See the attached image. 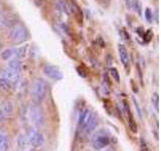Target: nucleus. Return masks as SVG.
Instances as JSON below:
<instances>
[{
	"mask_svg": "<svg viewBox=\"0 0 161 151\" xmlns=\"http://www.w3.org/2000/svg\"><path fill=\"white\" fill-rule=\"evenodd\" d=\"M21 62L20 59H11L10 62L8 63L7 67L5 68L0 77H3L5 79L9 80L14 86V84H16L18 81L20 80V74H21Z\"/></svg>",
	"mask_w": 161,
	"mask_h": 151,
	"instance_id": "obj_1",
	"label": "nucleus"
},
{
	"mask_svg": "<svg viewBox=\"0 0 161 151\" xmlns=\"http://www.w3.org/2000/svg\"><path fill=\"white\" fill-rule=\"evenodd\" d=\"M47 89L48 86L47 81L38 78L34 81L33 86H32V95H33V99L35 101V103H42V101L45 99L47 95Z\"/></svg>",
	"mask_w": 161,
	"mask_h": 151,
	"instance_id": "obj_2",
	"label": "nucleus"
},
{
	"mask_svg": "<svg viewBox=\"0 0 161 151\" xmlns=\"http://www.w3.org/2000/svg\"><path fill=\"white\" fill-rule=\"evenodd\" d=\"M10 37L14 43H22L29 37L28 30L23 24L16 23L10 29Z\"/></svg>",
	"mask_w": 161,
	"mask_h": 151,
	"instance_id": "obj_3",
	"label": "nucleus"
},
{
	"mask_svg": "<svg viewBox=\"0 0 161 151\" xmlns=\"http://www.w3.org/2000/svg\"><path fill=\"white\" fill-rule=\"evenodd\" d=\"M29 117L31 119V121L33 122V124L37 127H42L44 125V121H45V117H44V113L42 109V107L39 106V104L34 103L31 104L29 107Z\"/></svg>",
	"mask_w": 161,
	"mask_h": 151,
	"instance_id": "obj_4",
	"label": "nucleus"
},
{
	"mask_svg": "<svg viewBox=\"0 0 161 151\" xmlns=\"http://www.w3.org/2000/svg\"><path fill=\"white\" fill-rule=\"evenodd\" d=\"M26 136H27V138H28L29 144L31 145V146H33L34 148L42 147L44 142H45L43 134L40 132L39 130H37L36 128H34V127L28 128Z\"/></svg>",
	"mask_w": 161,
	"mask_h": 151,
	"instance_id": "obj_5",
	"label": "nucleus"
},
{
	"mask_svg": "<svg viewBox=\"0 0 161 151\" xmlns=\"http://www.w3.org/2000/svg\"><path fill=\"white\" fill-rule=\"evenodd\" d=\"M110 144V137L105 133L104 130H99L93 136L92 145L95 150H102Z\"/></svg>",
	"mask_w": 161,
	"mask_h": 151,
	"instance_id": "obj_6",
	"label": "nucleus"
},
{
	"mask_svg": "<svg viewBox=\"0 0 161 151\" xmlns=\"http://www.w3.org/2000/svg\"><path fill=\"white\" fill-rule=\"evenodd\" d=\"M43 73L47 77L53 81H60L64 78V75L58 67L53 64H47L43 69Z\"/></svg>",
	"mask_w": 161,
	"mask_h": 151,
	"instance_id": "obj_7",
	"label": "nucleus"
},
{
	"mask_svg": "<svg viewBox=\"0 0 161 151\" xmlns=\"http://www.w3.org/2000/svg\"><path fill=\"white\" fill-rule=\"evenodd\" d=\"M97 126H98V117L97 115L94 114V113H91L89 119L87 120L85 126H84V131L87 134H91L92 132L97 129Z\"/></svg>",
	"mask_w": 161,
	"mask_h": 151,
	"instance_id": "obj_8",
	"label": "nucleus"
},
{
	"mask_svg": "<svg viewBox=\"0 0 161 151\" xmlns=\"http://www.w3.org/2000/svg\"><path fill=\"white\" fill-rule=\"evenodd\" d=\"M118 52H119V58L121 59V63L124 65V68L126 70H129L130 65V55L127 48H125V45L119 44L118 45Z\"/></svg>",
	"mask_w": 161,
	"mask_h": 151,
	"instance_id": "obj_9",
	"label": "nucleus"
},
{
	"mask_svg": "<svg viewBox=\"0 0 161 151\" xmlns=\"http://www.w3.org/2000/svg\"><path fill=\"white\" fill-rule=\"evenodd\" d=\"M68 6L69 9V12H73L74 15L77 18L79 23H82L83 21V14H82V10H80V6L77 4V2L75 0H69L68 1Z\"/></svg>",
	"mask_w": 161,
	"mask_h": 151,
	"instance_id": "obj_10",
	"label": "nucleus"
},
{
	"mask_svg": "<svg viewBox=\"0 0 161 151\" xmlns=\"http://www.w3.org/2000/svg\"><path fill=\"white\" fill-rule=\"evenodd\" d=\"M9 141L7 134L4 131H0V151H8Z\"/></svg>",
	"mask_w": 161,
	"mask_h": 151,
	"instance_id": "obj_11",
	"label": "nucleus"
},
{
	"mask_svg": "<svg viewBox=\"0 0 161 151\" xmlns=\"http://www.w3.org/2000/svg\"><path fill=\"white\" fill-rule=\"evenodd\" d=\"M16 142H17L18 147H19V148H21V149H23V150H24V149H26V148L28 147V146L30 145L26 134H23V133H20V134L18 135Z\"/></svg>",
	"mask_w": 161,
	"mask_h": 151,
	"instance_id": "obj_12",
	"label": "nucleus"
},
{
	"mask_svg": "<svg viewBox=\"0 0 161 151\" xmlns=\"http://www.w3.org/2000/svg\"><path fill=\"white\" fill-rule=\"evenodd\" d=\"M90 115H91V112H90V110H88V109H85V110L82 111V112H80V117H79V121H78L79 128H84V126H85L86 122H87V120L89 119Z\"/></svg>",
	"mask_w": 161,
	"mask_h": 151,
	"instance_id": "obj_13",
	"label": "nucleus"
},
{
	"mask_svg": "<svg viewBox=\"0 0 161 151\" xmlns=\"http://www.w3.org/2000/svg\"><path fill=\"white\" fill-rule=\"evenodd\" d=\"M3 113L5 114V116H11L14 112V105L12 102H10V101H7V102H5L2 106V109Z\"/></svg>",
	"mask_w": 161,
	"mask_h": 151,
	"instance_id": "obj_14",
	"label": "nucleus"
},
{
	"mask_svg": "<svg viewBox=\"0 0 161 151\" xmlns=\"http://www.w3.org/2000/svg\"><path fill=\"white\" fill-rule=\"evenodd\" d=\"M0 89L3 91H10L13 89V84L9 80L0 77Z\"/></svg>",
	"mask_w": 161,
	"mask_h": 151,
	"instance_id": "obj_15",
	"label": "nucleus"
},
{
	"mask_svg": "<svg viewBox=\"0 0 161 151\" xmlns=\"http://www.w3.org/2000/svg\"><path fill=\"white\" fill-rule=\"evenodd\" d=\"M27 49L28 47L27 45H24V47L21 48H15V54H14V58L16 59H23L25 55L27 53Z\"/></svg>",
	"mask_w": 161,
	"mask_h": 151,
	"instance_id": "obj_16",
	"label": "nucleus"
},
{
	"mask_svg": "<svg viewBox=\"0 0 161 151\" xmlns=\"http://www.w3.org/2000/svg\"><path fill=\"white\" fill-rule=\"evenodd\" d=\"M15 54V48H7L1 53V58L5 60L11 59Z\"/></svg>",
	"mask_w": 161,
	"mask_h": 151,
	"instance_id": "obj_17",
	"label": "nucleus"
},
{
	"mask_svg": "<svg viewBox=\"0 0 161 151\" xmlns=\"http://www.w3.org/2000/svg\"><path fill=\"white\" fill-rule=\"evenodd\" d=\"M58 5H59L60 9H62L65 14H68V15L70 14L69 6H68V3H65L64 1H63V0H60V1H58Z\"/></svg>",
	"mask_w": 161,
	"mask_h": 151,
	"instance_id": "obj_18",
	"label": "nucleus"
},
{
	"mask_svg": "<svg viewBox=\"0 0 161 151\" xmlns=\"http://www.w3.org/2000/svg\"><path fill=\"white\" fill-rule=\"evenodd\" d=\"M132 99H133V103H134V106H135L136 110H137V113H138V115H139V117H140V118H142V109H141V107H140L139 102H138L137 100H136L135 97H133Z\"/></svg>",
	"mask_w": 161,
	"mask_h": 151,
	"instance_id": "obj_19",
	"label": "nucleus"
},
{
	"mask_svg": "<svg viewBox=\"0 0 161 151\" xmlns=\"http://www.w3.org/2000/svg\"><path fill=\"white\" fill-rule=\"evenodd\" d=\"M110 73H111V76L113 77V79H115L116 82H119V81H120V76H119V73H118L117 69L112 68V69L110 70Z\"/></svg>",
	"mask_w": 161,
	"mask_h": 151,
	"instance_id": "obj_20",
	"label": "nucleus"
},
{
	"mask_svg": "<svg viewBox=\"0 0 161 151\" xmlns=\"http://www.w3.org/2000/svg\"><path fill=\"white\" fill-rule=\"evenodd\" d=\"M145 17H146V19H147V21H149V22L152 21L153 14H152V12H151V10L149 8L145 9Z\"/></svg>",
	"mask_w": 161,
	"mask_h": 151,
	"instance_id": "obj_21",
	"label": "nucleus"
},
{
	"mask_svg": "<svg viewBox=\"0 0 161 151\" xmlns=\"http://www.w3.org/2000/svg\"><path fill=\"white\" fill-rule=\"evenodd\" d=\"M152 36H153V34H152V32H151V30L149 29L148 31L144 34V39L146 38V42H149V40L151 39V37H152Z\"/></svg>",
	"mask_w": 161,
	"mask_h": 151,
	"instance_id": "obj_22",
	"label": "nucleus"
},
{
	"mask_svg": "<svg viewBox=\"0 0 161 151\" xmlns=\"http://www.w3.org/2000/svg\"><path fill=\"white\" fill-rule=\"evenodd\" d=\"M154 99H155V101H154L155 109H156V111L158 112V102H159V98H158V95H157V94H155V95H154Z\"/></svg>",
	"mask_w": 161,
	"mask_h": 151,
	"instance_id": "obj_23",
	"label": "nucleus"
},
{
	"mask_svg": "<svg viewBox=\"0 0 161 151\" xmlns=\"http://www.w3.org/2000/svg\"><path fill=\"white\" fill-rule=\"evenodd\" d=\"M134 5H135V10H136V11L138 10V13H141V11H140V3H139L138 0H135Z\"/></svg>",
	"mask_w": 161,
	"mask_h": 151,
	"instance_id": "obj_24",
	"label": "nucleus"
},
{
	"mask_svg": "<svg viewBox=\"0 0 161 151\" xmlns=\"http://www.w3.org/2000/svg\"><path fill=\"white\" fill-rule=\"evenodd\" d=\"M5 118H6V116H5V114L3 113V111L0 109V123H2L5 121Z\"/></svg>",
	"mask_w": 161,
	"mask_h": 151,
	"instance_id": "obj_25",
	"label": "nucleus"
},
{
	"mask_svg": "<svg viewBox=\"0 0 161 151\" xmlns=\"http://www.w3.org/2000/svg\"><path fill=\"white\" fill-rule=\"evenodd\" d=\"M22 151H35V150H30V149H24Z\"/></svg>",
	"mask_w": 161,
	"mask_h": 151,
	"instance_id": "obj_26",
	"label": "nucleus"
},
{
	"mask_svg": "<svg viewBox=\"0 0 161 151\" xmlns=\"http://www.w3.org/2000/svg\"><path fill=\"white\" fill-rule=\"evenodd\" d=\"M0 48H1V42H0Z\"/></svg>",
	"mask_w": 161,
	"mask_h": 151,
	"instance_id": "obj_27",
	"label": "nucleus"
},
{
	"mask_svg": "<svg viewBox=\"0 0 161 151\" xmlns=\"http://www.w3.org/2000/svg\"><path fill=\"white\" fill-rule=\"evenodd\" d=\"M106 151H112V150H106Z\"/></svg>",
	"mask_w": 161,
	"mask_h": 151,
	"instance_id": "obj_28",
	"label": "nucleus"
}]
</instances>
